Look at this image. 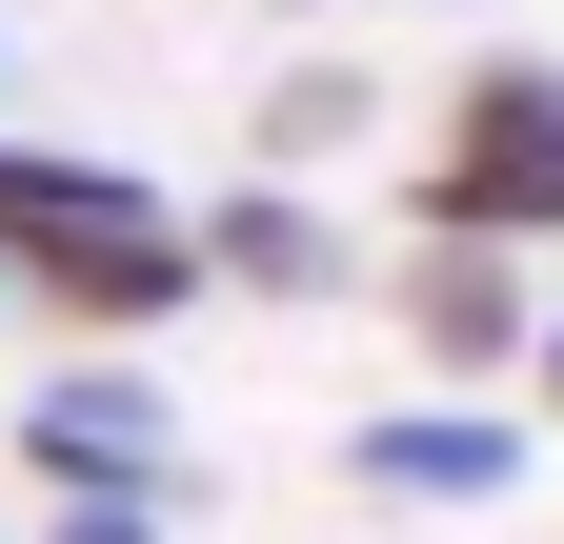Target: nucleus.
Instances as JSON below:
<instances>
[{
    "label": "nucleus",
    "mask_w": 564,
    "mask_h": 544,
    "mask_svg": "<svg viewBox=\"0 0 564 544\" xmlns=\"http://www.w3.org/2000/svg\"><path fill=\"white\" fill-rule=\"evenodd\" d=\"M21 464H41L61 504H162V485H182V424H162L141 363H61V383L21 403Z\"/></svg>",
    "instance_id": "3"
},
{
    "label": "nucleus",
    "mask_w": 564,
    "mask_h": 544,
    "mask_svg": "<svg viewBox=\"0 0 564 544\" xmlns=\"http://www.w3.org/2000/svg\"><path fill=\"white\" fill-rule=\"evenodd\" d=\"M182 242H202V283H323V262H343L303 202H223V222H182Z\"/></svg>",
    "instance_id": "6"
},
{
    "label": "nucleus",
    "mask_w": 564,
    "mask_h": 544,
    "mask_svg": "<svg viewBox=\"0 0 564 544\" xmlns=\"http://www.w3.org/2000/svg\"><path fill=\"white\" fill-rule=\"evenodd\" d=\"M41 544H162V504H61Z\"/></svg>",
    "instance_id": "7"
},
{
    "label": "nucleus",
    "mask_w": 564,
    "mask_h": 544,
    "mask_svg": "<svg viewBox=\"0 0 564 544\" xmlns=\"http://www.w3.org/2000/svg\"><path fill=\"white\" fill-rule=\"evenodd\" d=\"M423 323H444V363H524V283L484 242H423Z\"/></svg>",
    "instance_id": "5"
},
{
    "label": "nucleus",
    "mask_w": 564,
    "mask_h": 544,
    "mask_svg": "<svg viewBox=\"0 0 564 544\" xmlns=\"http://www.w3.org/2000/svg\"><path fill=\"white\" fill-rule=\"evenodd\" d=\"M0 303H61V323H101V344H141V323L202 303V242H182V202L141 162L0 142Z\"/></svg>",
    "instance_id": "1"
},
{
    "label": "nucleus",
    "mask_w": 564,
    "mask_h": 544,
    "mask_svg": "<svg viewBox=\"0 0 564 544\" xmlns=\"http://www.w3.org/2000/svg\"><path fill=\"white\" fill-rule=\"evenodd\" d=\"M423 242H564V61H484L444 101V162H423Z\"/></svg>",
    "instance_id": "2"
},
{
    "label": "nucleus",
    "mask_w": 564,
    "mask_h": 544,
    "mask_svg": "<svg viewBox=\"0 0 564 544\" xmlns=\"http://www.w3.org/2000/svg\"><path fill=\"white\" fill-rule=\"evenodd\" d=\"M544 403H564V323H544Z\"/></svg>",
    "instance_id": "8"
},
{
    "label": "nucleus",
    "mask_w": 564,
    "mask_h": 544,
    "mask_svg": "<svg viewBox=\"0 0 564 544\" xmlns=\"http://www.w3.org/2000/svg\"><path fill=\"white\" fill-rule=\"evenodd\" d=\"M364 485L383 504H484V485H524V444L484 424V403H383V424H364Z\"/></svg>",
    "instance_id": "4"
},
{
    "label": "nucleus",
    "mask_w": 564,
    "mask_h": 544,
    "mask_svg": "<svg viewBox=\"0 0 564 544\" xmlns=\"http://www.w3.org/2000/svg\"><path fill=\"white\" fill-rule=\"evenodd\" d=\"M303 21H323V0H303Z\"/></svg>",
    "instance_id": "9"
}]
</instances>
